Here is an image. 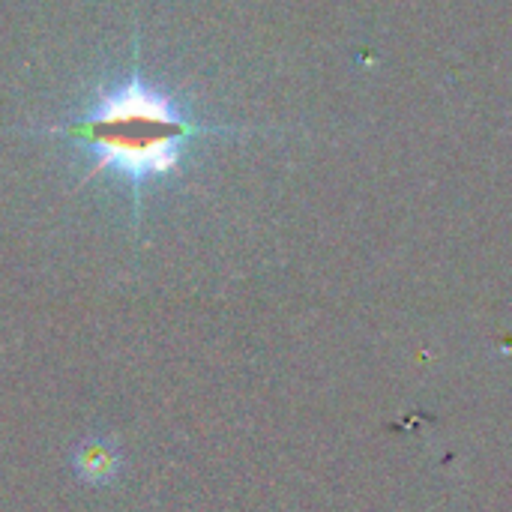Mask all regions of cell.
Masks as SVG:
<instances>
[{
    "label": "cell",
    "instance_id": "cell-1",
    "mask_svg": "<svg viewBox=\"0 0 512 512\" xmlns=\"http://www.w3.org/2000/svg\"><path fill=\"white\" fill-rule=\"evenodd\" d=\"M246 126H225L201 120L183 99L144 75L141 66V30L132 33V60L123 75L108 78L93 96L63 123L27 129V135L63 138L87 156V174L123 180L132 192V231L138 237L144 216V192L180 174L189 147L198 138L243 135Z\"/></svg>",
    "mask_w": 512,
    "mask_h": 512
},
{
    "label": "cell",
    "instance_id": "cell-2",
    "mask_svg": "<svg viewBox=\"0 0 512 512\" xmlns=\"http://www.w3.org/2000/svg\"><path fill=\"white\" fill-rule=\"evenodd\" d=\"M72 471L87 486H105L120 474V453L102 438H87L72 453Z\"/></svg>",
    "mask_w": 512,
    "mask_h": 512
}]
</instances>
